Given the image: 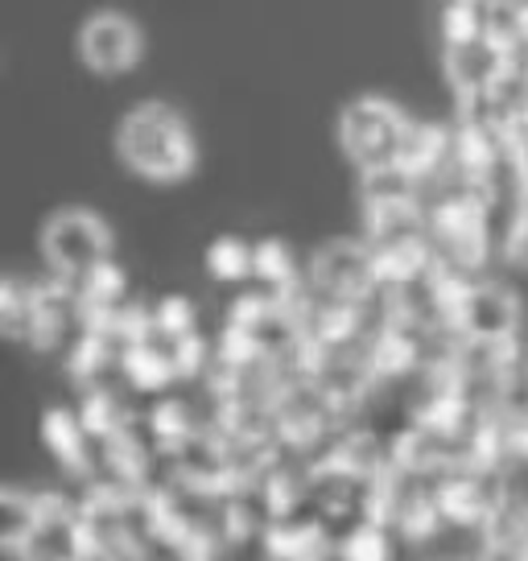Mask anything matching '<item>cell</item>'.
<instances>
[{
  "mask_svg": "<svg viewBox=\"0 0 528 561\" xmlns=\"http://www.w3.org/2000/svg\"><path fill=\"white\" fill-rule=\"evenodd\" d=\"M120 158L153 182H174L191 170V137L165 104H145L120 124Z\"/></svg>",
  "mask_w": 528,
  "mask_h": 561,
  "instance_id": "obj_1",
  "label": "cell"
},
{
  "mask_svg": "<svg viewBox=\"0 0 528 561\" xmlns=\"http://www.w3.org/2000/svg\"><path fill=\"white\" fill-rule=\"evenodd\" d=\"M107 228L88 210H62L42 231V252L58 273H91L107 256Z\"/></svg>",
  "mask_w": 528,
  "mask_h": 561,
  "instance_id": "obj_2",
  "label": "cell"
},
{
  "mask_svg": "<svg viewBox=\"0 0 528 561\" xmlns=\"http://www.w3.org/2000/svg\"><path fill=\"white\" fill-rule=\"evenodd\" d=\"M401 140H405V128H401V116L388 104L364 100V104L347 107V116H343V145H347V153H352L355 161H364L368 170L397 165Z\"/></svg>",
  "mask_w": 528,
  "mask_h": 561,
  "instance_id": "obj_3",
  "label": "cell"
},
{
  "mask_svg": "<svg viewBox=\"0 0 528 561\" xmlns=\"http://www.w3.org/2000/svg\"><path fill=\"white\" fill-rule=\"evenodd\" d=\"M79 50H83V62L100 75H116V70H128L141 54V34L133 30V21L116 18V13H100V18L88 21V30L79 37Z\"/></svg>",
  "mask_w": 528,
  "mask_h": 561,
  "instance_id": "obj_4",
  "label": "cell"
},
{
  "mask_svg": "<svg viewBox=\"0 0 528 561\" xmlns=\"http://www.w3.org/2000/svg\"><path fill=\"white\" fill-rule=\"evenodd\" d=\"M446 67H450V79H455L462 91H487V88H495L500 75H504V50H500V42L487 34H462L450 42Z\"/></svg>",
  "mask_w": 528,
  "mask_h": 561,
  "instance_id": "obj_5",
  "label": "cell"
},
{
  "mask_svg": "<svg viewBox=\"0 0 528 561\" xmlns=\"http://www.w3.org/2000/svg\"><path fill=\"white\" fill-rule=\"evenodd\" d=\"M462 327L471 339H508L516 331V298L500 285H479L462 301Z\"/></svg>",
  "mask_w": 528,
  "mask_h": 561,
  "instance_id": "obj_6",
  "label": "cell"
},
{
  "mask_svg": "<svg viewBox=\"0 0 528 561\" xmlns=\"http://www.w3.org/2000/svg\"><path fill=\"white\" fill-rule=\"evenodd\" d=\"M318 280L338 294H359L371 280V256L355 244H331L314 264Z\"/></svg>",
  "mask_w": 528,
  "mask_h": 561,
  "instance_id": "obj_7",
  "label": "cell"
},
{
  "mask_svg": "<svg viewBox=\"0 0 528 561\" xmlns=\"http://www.w3.org/2000/svg\"><path fill=\"white\" fill-rule=\"evenodd\" d=\"M508 4H516V9H520V13H528V0H508Z\"/></svg>",
  "mask_w": 528,
  "mask_h": 561,
  "instance_id": "obj_8",
  "label": "cell"
}]
</instances>
